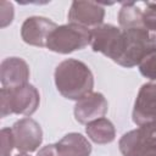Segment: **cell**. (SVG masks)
Returning <instances> with one entry per match:
<instances>
[{
    "instance_id": "12",
    "label": "cell",
    "mask_w": 156,
    "mask_h": 156,
    "mask_svg": "<svg viewBox=\"0 0 156 156\" xmlns=\"http://www.w3.org/2000/svg\"><path fill=\"white\" fill-rule=\"evenodd\" d=\"M29 66L21 57H6L0 65V82L2 88H17L28 83Z\"/></svg>"
},
{
    "instance_id": "3",
    "label": "cell",
    "mask_w": 156,
    "mask_h": 156,
    "mask_svg": "<svg viewBox=\"0 0 156 156\" xmlns=\"http://www.w3.org/2000/svg\"><path fill=\"white\" fill-rule=\"evenodd\" d=\"M154 46L150 34L145 27L122 29V44L117 60V65L127 68L138 66L144 55Z\"/></svg>"
},
{
    "instance_id": "16",
    "label": "cell",
    "mask_w": 156,
    "mask_h": 156,
    "mask_svg": "<svg viewBox=\"0 0 156 156\" xmlns=\"http://www.w3.org/2000/svg\"><path fill=\"white\" fill-rule=\"evenodd\" d=\"M138 67L145 78L150 79L151 82H156V48L150 49L144 55Z\"/></svg>"
},
{
    "instance_id": "4",
    "label": "cell",
    "mask_w": 156,
    "mask_h": 156,
    "mask_svg": "<svg viewBox=\"0 0 156 156\" xmlns=\"http://www.w3.org/2000/svg\"><path fill=\"white\" fill-rule=\"evenodd\" d=\"M88 45H90V29L74 23L57 26L46 43V48L57 54H71Z\"/></svg>"
},
{
    "instance_id": "15",
    "label": "cell",
    "mask_w": 156,
    "mask_h": 156,
    "mask_svg": "<svg viewBox=\"0 0 156 156\" xmlns=\"http://www.w3.org/2000/svg\"><path fill=\"white\" fill-rule=\"evenodd\" d=\"M118 24L121 29H129L136 27H144L143 10H140L135 2H122L118 12Z\"/></svg>"
},
{
    "instance_id": "6",
    "label": "cell",
    "mask_w": 156,
    "mask_h": 156,
    "mask_svg": "<svg viewBox=\"0 0 156 156\" xmlns=\"http://www.w3.org/2000/svg\"><path fill=\"white\" fill-rule=\"evenodd\" d=\"M122 44V29L110 23H102L90 29V46L93 51L101 52L111 58L117 60Z\"/></svg>"
},
{
    "instance_id": "8",
    "label": "cell",
    "mask_w": 156,
    "mask_h": 156,
    "mask_svg": "<svg viewBox=\"0 0 156 156\" xmlns=\"http://www.w3.org/2000/svg\"><path fill=\"white\" fill-rule=\"evenodd\" d=\"M132 117L138 127L156 122V82H147L141 85L134 102Z\"/></svg>"
},
{
    "instance_id": "7",
    "label": "cell",
    "mask_w": 156,
    "mask_h": 156,
    "mask_svg": "<svg viewBox=\"0 0 156 156\" xmlns=\"http://www.w3.org/2000/svg\"><path fill=\"white\" fill-rule=\"evenodd\" d=\"M15 147L21 152H33L43 143V130L40 124L30 117L18 119L12 126Z\"/></svg>"
},
{
    "instance_id": "20",
    "label": "cell",
    "mask_w": 156,
    "mask_h": 156,
    "mask_svg": "<svg viewBox=\"0 0 156 156\" xmlns=\"http://www.w3.org/2000/svg\"><path fill=\"white\" fill-rule=\"evenodd\" d=\"M37 156H60V155L56 150V145L55 144H49L46 146H43L38 151Z\"/></svg>"
},
{
    "instance_id": "14",
    "label": "cell",
    "mask_w": 156,
    "mask_h": 156,
    "mask_svg": "<svg viewBox=\"0 0 156 156\" xmlns=\"http://www.w3.org/2000/svg\"><path fill=\"white\" fill-rule=\"evenodd\" d=\"M85 133L89 139L96 144H110L116 138V128L113 123L105 117L88 123Z\"/></svg>"
},
{
    "instance_id": "19",
    "label": "cell",
    "mask_w": 156,
    "mask_h": 156,
    "mask_svg": "<svg viewBox=\"0 0 156 156\" xmlns=\"http://www.w3.org/2000/svg\"><path fill=\"white\" fill-rule=\"evenodd\" d=\"M13 15H15L13 5L5 0L0 1V27L1 28H5L12 23Z\"/></svg>"
},
{
    "instance_id": "21",
    "label": "cell",
    "mask_w": 156,
    "mask_h": 156,
    "mask_svg": "<svg viewBox=\"0 0 156 156\" xmlns=\"http://www.w3.org/2000/svg\"><path fill=\"white\" fill-rule=\"evenodd\" d=\"M15 156H29V155L26 154V152H21V154H17V155H15Z\"/></svg>"
},
{
    "instance_id": "9",
    "label": "cell",
    "mask_w": 156,
    "mask_h": 156,
    "mask_svg": "<svg viewBox=\"0 0 156 156\" xmlns=\"http://www.w3.org/2000/svg\"><path fill=\"white\" fill-rule=\"evenodd\" d=\"M105 9L94 1H73L68 10L69 23L93 29L104 23Z\"/></svg>"
},
{
    "instance_id": "10",
    "label": "cell",
    "mask_w": 156,
    "mask_h": 156,
    "mask_svg": "<svg viewBox=\"0 0 156 156\" xmlns=\"http://www.w3.org/2000/svg\"><path fill=\"white\" fill-rule=\"evenodd\" d=\"M57 24L51 20L41 16H32L24 20L21 27V38L26 44L44 48L46 46L50 34Z\"/></svg>"
},
{
    "instance_id": "1",
    "label": "cell",
    "mask_w": 156,
    "mask_h": 156,
    "mask_svg": "<svg viewBox=\"0 0 156 156\" xmlns=\"http://www.w3.org/2000/svg\"><path fill=\"white\" fill-rule=\"evenodd\" d=\"M55 85L63 98L78 101L93 91L94 76L84 62L67 58L56 66Z\"/></svg>"
},
{
    "instance_id": "2",
    "label": "cell",
    "mask_w": 156,
    "mask_h": 156,
    "mask_svg": "<svg viewBox=\"0 0 156 156\" xmlns=\"http://www.w3.org/2000/svg\"><path fill=\"white\" fill-rule=\"evenodd\" d=\"M39 102V91L29 83L17 88H1L0 90V107L2 118L12 113L29 117L37 111Z\"/></svg>"
},
{
    "instance_id": "5",
    "label": "cell",
    "mask_w": 156,
    "mask_h": 156,
    "mask_svg": "<svg viewBox=\"0 0 156 156\" xmlns=\"http://www.w3.org/2000/svg\"><path fill=\"white\" fill-rule=\"evenodd\" d=\"M118 147L123 156H156V122L124 133Z\"/></svg>"
},
{
    "instance_id": "18",
    "label": "cell",
    "mask_w": 156,
    "mask_h": 156,
    "mask_svg": "<svg viewBox=\"0 0 156 156\" xmlns=\"http://www.w3.org/2000/svg\"><path fill=\"white\" fill-rule=\"evenodd\" d=\"M0 139H1V154L0 156H10L13 147H15V140L11 128H2L0 132Z\"/></svg>"
},
{
    "instance_id": "17",
    "label": "cell",
    "mask_w": 156,
    "mask_h": 156,
    "mask_svg": "<svg viewBox=\"0 0 156 156\" xmlns=\"http://www.w3.org/2000/svg\"><path fill=\"white\" fill-rule=\"evenodd\" d=\"M143 22L150 34L154 46H156V2L145 4V10H143Z\"/></svg>"
},
{
    "instance_id": "13",
    "label": "cell",
    "mask_w": 156,
    "mask_h": 156,
    "mask_svg": "<svg viewBox=\"0 0 156 156\" xmlns=\"http://www.w3.org/2000/svg\"><path fill=\"white\" fill-rule=\"evenodd\" d=\"M55 145L60 156H90L91 154L89 140L80 133H68Z\"/></svg>"
},
{
    "instance_id": "11",
    "label": "cell",
    "mask_w": 156,
    "mask_h": 156,
    "mask_svg": "<svg viewBox=\"0 0 156 156\" xmlns=\"http://www.w3.org/2000/svg\"><path fill=\"white\" fill-rule=\"evenodd\" d=\"M108 110L106 98L98 91H91L74 105V117L82 124H88L95 119L105 117Z\"/></svg>"
}]
</instances>
